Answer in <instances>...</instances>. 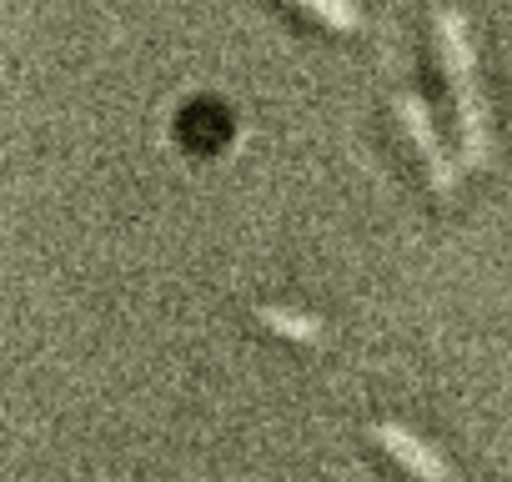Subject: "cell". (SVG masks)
I'll list each match as a JSON object with an SVG mask.
<instances>
[{"label":"cell","instance_id":"3957f363","mask_svg":"<svg viewBox=\"0 0 512 482\" xmlns=\"http://www.w3.org/2000/svg\"><path fill=\"white\" fill-rule=\"evenodd\" d=\"M372 437H377V442H382V447H387V452H392V457L417 477V482H462V477H457V467H452L432 442H422L412 427H402V422H377V427H372Z\"/></svg>","mask_w":512,"mask_h":482},{"label":"cell","instance_id":"7a4b0ae2","mask_svg":"<svg viewBox=\"0 0 512 482\" xmlns=\"http://www.w3.org/2000/svg\"><path fill=\"white\" fill-rule=\"evenodd\" d=\"M397 116H402L412 146L422 151V166H427L432 191H437V196H452V186H457V161H447V151H442V141H437V131H432V111L407 91V96H397Z\"/></svg>","mask_w":512,"mask_h":482},{"label":"cell","instance_id":"5b68a950","mask_svg":"<svg viewBox=\"0 0 512 482\" xmlns=\"http://www.w3.org/2000/svg\"><path fill=\"white\" fill-rule=\"evenodd\" d=\"M272 332H282V337H297V342H317V322L312 317H302V312H287V307H262L256 312Z\"/></svg>","mask_w":512,"mask_h":482},{"label":"cell","instance_id":"277c9868","mask_svg":"<svg viewBox=\"0 0 512 482\" xmlns=\"http://www.w3.org/2000/svg\"><path fill=\"white\" fill-rule=\"evenodd\" d=\"M297 6L307 16H317L322 26H332V31H357L362 26V11L352 6V0H297Z\"/></svg>","mask_w":512,"mask_h":482},{"label":"cell","instance_id":"6da1fadb","mask_svg":"<svg viewBox=\"0 0 512 482\" xmlns=\"http://www.w3.org/2000/svg\"><path fill=\"white\" fill-rule=\"evenodd\" d=\"M437 51L452 76L457 96V126H462V166H487L492 141H487V106L477 91V56H472V31L462 11H437Z\"/></svg>","mask_w":512,"mask_h":482}]
</instances>
